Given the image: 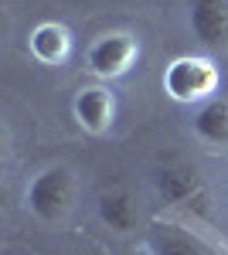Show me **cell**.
<instances>
[{
	"label": "cell",
	"mask_w": 228,
	"mask_h": 255,
	"mask_svg": "<svg viewBox=\"0 0 228 255\" xmlns=\"http://www.w3.org/2000/svg\"><path fill=\"white\" fill-rule=\"evenodd\" d=\"M140 58V41L130 31H102L85 48V72L99 82H113L126 75Z\"/></svg>",
	"instance_id": "4"
},
{
	"label": "cell",
	"mask_w": 228,
	"mask_h": 255,
	"mask_svg": "<svg viewBox=\"0 0 228 255\" xmlns=\"http://www.w3.org/2000/svg\"><path fill=\"white\" fill-rule=\"evenodd\" d=\"M72 116H75V123L85 133H92V136L109 133L113 123H116L113 89H109L106 82H89V85H82L75 96H72Z\"/></svg>",
	"instance_id": "5"
},
{
	"label": "cell",
	"mask_w": 228,
	"mask_h": 255,
	"mask_svg": "<svg viewBox=\"0 0 228 255\" xmlns=\"http://www.w3.org/2000/svg\"><path fill=\"white\" fill-rule=\"evenodd\" d=\"M143 252L147 255H208V249L198 235H191L177 225H167V221L164 225L157 221L143 238Z\"/></svg>",
	"instance_id": "10"
},
{
	"label": "cell",
	"mask_w": 228,
	"mask_h": 255,
	"mask_svg": "<svg viewBox=\"0 0 228 255\" xmlns=\"http://www.w3.org/2000/svg\"><path fill=\"white\" fill-rule=\"evenodd\" d=\"M27 51L38 65L58 68V65H65L72 58V31L58 20H41L27 34Z\"/></svg>",
	"instance_id": "7"
},
{
	"label": "cell",
	"mask_w": 228,
	"mask_h": 255,
	"mask_svg": "<svg viewBox=\"0 0 228 255\" xmlns=\"http://www.w3.org/2000/svg\"><path fill=\"white\" fill-rule=\"evenodd\" d=\"M191 133L198 143H205L211 150H225L228 146V99L215 96L201 106H194L191 113Z\"/></svg>",
	"instance_id": "8"
},
{
	"label": "cell",
	"mask_w": 228,
	"mask_h": 255,
	"mask_svg": "<svg viewBox=\"0 0 228 255\" xmlns=\"http://www.w3.org/2000/svg\"><path fill=\"white\" fill-rule=\"evenodd\" d=\"M160 85H164V96L174 99L177 106H201L208 99L222 96V72L211 58H201V55H181L174 58L171 65H164V75H160Z\"/></svg>",
	"instance_id": "2"
},
{
	"label": "cell",
	"mask_w": 228,
	"mask_h": 255,
	"mask_svg": "<svg viewBox=\"0 0 228 255\" xmlns=\"http://www.w3.org/2000/svg\"><path fill=\"white\" fill-rule=\"evenodd\" d=\"M188 27L205 51H228V0H188Z\"/></svg>",
	"instance_id": "6"
},
{
	"label": "cell",
	"mask_w": 228,
	"mask_h": 255,
	"mask_svg": "<svg viewBox=\"0 0 228 255\" xmlns=\"http://www.w3.org/2000/svg\"><path fill=\"white\" fill-rule=\"evenodd\" d=\"M153 191H157L164 208L181 211V215H201L208 204V187H205L201 174L181 160L160 163L153 170Z\"/></svg>",
	"instance_id": "3"
},
{
	"label": "cell",
	"mask_w": 228,
	"mask_h": 255,
	"mask_svg": "<svg viewBox=\"0 0 228 255\" xmlns=\"http://www.w3.org/2000/svg\"><path fill=\"white\" fill-rule=\"evenodd\" d=\"M24 208L41 225H58L75 208V174L65 163H51L27 180L24 187Z\"/></svg>",
	"instance_id": "1"
},
{
	"label": "cell",
	"mask_w": 228,
	"mask_h": 255,
	"mask_svg": "<svg viewBox=\"0 0 228 255\" xmlns=\"http://www.w3.org/2000/svg\"><path fill=\"white\" fill-rule=\"evenodd\" d=\"M95 215H99V221L109 232L126 235V232H133L136 225H140V204H136L133 191L109 187V191H102V194L95 197Z\"/></svg>",
	"instance_id": "9"
}]
</instances>
